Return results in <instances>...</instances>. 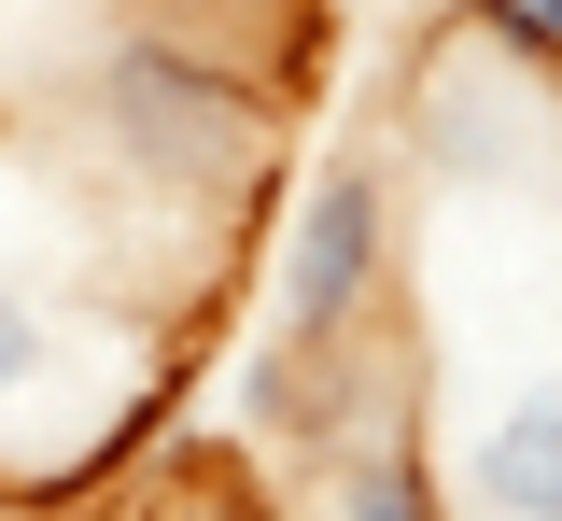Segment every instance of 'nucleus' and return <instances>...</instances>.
Masks as SVG:
<instances>
[{
    "label": "nucleus",
    "instance_id": "obj_1",
    "mask_svg": "<svg viewBox=\"0 0 562 521\" xmlns=\"http://www.w3.org/2000/svg\"><path fill=\"white\" fill-rule=\"evenodd\" d=\"M57 142H85L155 212H239L268 184L281 99H268L254 43L183 29V14H127V29H99L57 71Z\"/></svg>",
    "mask_w": 562,
    "mask_h": 521
},
{
    "label": "nucleus",
    "instance_id": "obj_4",
    "mask_svg": "<svg viewBox=\"0 0 562 521\" xmlns=\"http://www.w3.org/2000/svg\"><path fill=\"white\" fill-rule=\"evenodd\" d=\"M380 380H408V353H380V339H351V353L254 339V367H239V423H254L281 465H338L351 437H380V423H394V409H380Z\"/></svg>",
    "mask_w": 562,
    "mask_h": 521
},
{
    "label": "nucleus",
    "instance_id": "obj_6",
    "mask_svg": "<svg viewBox=\"0 0 562 521\" xmlns=\"http://www.w3.org/2000/svg\"><path fill=\"white\" fill-rule=\"evenodd\" d=\"M310 521H450V494H436V465H422L408 423H380L338 465H310Z\"/></svg>",
    "mask_w": 562,
    "mask_h": 521
},
{
    "label": "nucleus",
    "instance_id": "obj_8",
    "mask_svg": "<svg viewBox=\"0 0 562 521\" xmlns=\"http://www.w3.org/2000/svg\"><path fill=\"white\" fill-rule=\"evenodd\" d=\"M155 14H183V29H225V14H268V0H155Z\"/></svg>",
    "mask_w": 562,
    "mask_h": 521
},
{
    "label": "nucleus",
    "instance_id": "obj_9",
    "mask_svg": "<svg viewBox=\"0 0 562 521\" xmlns=\"http://www.w3.org/2000/svg\"><path fill=\"white\" fill-rule=\"evenodd\" d=\"M43 521H85V508H43Z\"/></svg>",
    "mask_w": 562,
    "mask_h": 521
},
{
    "label": "nucleus",
    "instance_id": "obj_7",
    "mask_svg": "<svg viewBox=\"0 0 562 521\" xmlns=\"http://www.w3.org/2000/svg\"><path fill=\"white\" fill-rule=\"evenodd\" d=\"M464 43H479L492 71L549 85V71H562V0H464Z\"/></svg>",
    "mask_w": 562,
    "mask_h": 521
},
{
    "label": "nucleus",
    "instance_id": "obj_5",
    "mask_svg": "<svg viewBox=\"0 0 562 521\" xmlns=\"http://www.w3.org/2000/svg\"><path fill=\"white\" fill-rule=\"evenodd\" d=\"M464 508L479 521H562V380L549 367L479 409V437H464Z\"/></svg>",
    "mask_w": 562,
    "mask_h": 521
},
{
    "label": "nucleus",
    "instance_id": "obj_2",
    "mask_svg": "<svg viewBox=\"0 0 562 521\" xmlns=\"http://www.w3.org/2000/svg\"><path fill=\"white\" fill-rule=\"evenodd\" d=\"M85 310L43 297L29 268H0V494H29V508H85L140 437H155V409H113V395H85Z\"/></svg>",
    "mask_w": 562,
    "mask_h": 521
},
{
    "label": "nucleus",
    "instance_id": "obj_3",
    "mask_svg": "<svg viewBox=\"0 0 562 521\" xmlns=\"http://www.w3.org/2000/svg\"><path fill=\"white\" fill-rule=\"evenodd\" d=\"M394 254H408V169H394V142H351L338 169H310V198L268 240V339H295V353L380 339Z\"/></svg>",
    "mask_w": 562,
    "mask_h": 521
}]
</instances>
